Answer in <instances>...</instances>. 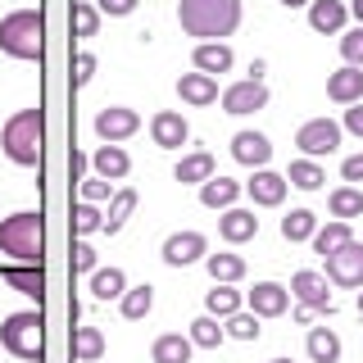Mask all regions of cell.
Wrapping results in <instances>:
<instances>
[{
    "label": "cell",
    "mask_w": 363,
    "mask_h": 363,
    "mask_svg": "<svg viewBox=\"0 0 363 363\" xmlns=\"http://www.w3.org/2000/svg\"><path fill=\"white\" fill-rule=\"evenodd\" d=\"M150 141L159 145V150H182V145L191 141L186 118H182L177 109H159L155 118H150Z\"/></svg>",
    "instance_id": "13"
},
{
    "label": "cell",
    "mask_w": 363,
    "mask_h": 363,
    "mask_svg": "<svg viewBox=\"0 0 363 363\" xmlns=\"http://www.w3.org/2000/svg\"><path fill=\"white\" fill-rule=\"evenodd\" d=\"M136 132H141V113L128 109V105H105V109L96 113V136L105 145H123Z\"/></svg>",
    "instance_id": "9"
},
{
    "label": "cell",
    "mask_w": 363,
    "mask_h": 363,
    "mask_svg": "<svg viewBox=\"0 0 363 363\" xmlns=\"http://www.w3.org/2000/svg\"><path fill=\"white\" fill-rule=\"evenodd\" d=\"M327 209H332V218L350 223V218H363V186H336L332 196H327Z\"/></svg>",
    "instance_id": "26"
},
{
    "label": "cell",
    "mask_w": 363,
    "mask_h": 363,
    "mask_svg": "<svg viewBox=\"0 0 363 363\" xmlns=\"http://www.w3.org/2000/svg\"><path fill=\"white\" fill-rule=\"evenodd\" d=\"M113 196V182H105V177H86L82 182V200L86 204H100V200H109Z\"/></svg>",
    "instance_id": "42"
},
{
    "label": "cell",
    "mask_w": 363,
    "mask_h": 363,
    "mask_svg": "<svg viewBox=\"0 0 363 363\" xmlns=\"http://www.w3.org/2000/svg\"><path fill=\"white\" fill-rule=\"evenodd\" d=\"M218 105H223V113H236V118H245V113H259V109H268V86L255 82V77H241V82L223 86Z\"/></svg>",
    "instance_id": "10"
},
{
    "label": "cell",
    "mask_w": 363,
    "mask_h": 363,
    "mask_svg": "<svg viewBox=\"0 0 363 363\" xmlns=\"http://www.w3.org/2000/svg\"><path fill=\"white\" fill-rule=\"evenodd\" d=\"M123 291H128V272L123 268H96L91 272V295L96 300H123Z\"/></svg>",
    "instance_id": "29"
},
{
    "label": "cell",
    "mask_w": 363,
    "mask_h": 363,
    "mask_svg": "<svg viewBox=\"0 0 363 363\" xmlns=\"http://www.w3.org/2000/svg\"><path fill=\"white\" fill-rule=\"evenodd\" d=\"M340 60L350 68H363V23L350 28V32H340Z\"/></svg>",
    "instance_id": "41"
},
{
    "label": "cell",
    "mask_w": 363,
    "mask_h": 363,
    "mask_svg": "<svg viewBox=\"0 0 363 363\" xmlns=\"http://www.w3.org/2000/svg\"><path fill=\"white\" fill-rule=\"evenodd\" d=\"M232 159H236V164H245V168H268L272 141H268L264 132H236L232 136Z\"/></svg>",
    "instance_id": "17"
},
{
    "label": "cell",
    "mask_w": 363,
    "mask_h": 363,
    "mask_svg": "<svg viewBox=\"0 0 363 363\" xmlns=\"http://www.w3.org/2000/svg\"><path fill=\"white\" fill-rule=\"evenodd\" d=\"M77 86H86L91 82V77H96V55H91V50H82V55H77Z\"/></svg>",
    "instance_id": "47"
},
{
    "label": "cell",
    "mask_w": 363,
    "mask_h": 363,
    "mask_svg": "<svg viewBox=\"0 0 363 363\" xmlns=\"http://www.w3.org/2000/svg\"><path fill=\"white\" fill-rule=\"evenodd\" d=\"M304 354L313 363H336L340 359V336L332 327H309V336H304Z\"/></svg>",
    "instance_id": "25"
},
{
    "label": "cell",
    "mask_w": 363,
    "mask_h": 363,
    "mask_svg": "<svg viewBox=\"0 0 363 363\" xmlns=\"http://www.w3.org/2000/svg\"><path fill=\"white\" fill-rule=\"evenodd\" d=\"M340 123L336 118H309L300 132H295V150H300L304 159H323V155H336L340 145Z\"/></svg>",
    "instance_id": "7"
},
{
    "label": "cell",
    "mask_w": 363,
    "mask_h": 363,
    "mask_svg": "<svg viewBox=\"0 0 363 363\" xmlns=\"http://www.w3.org/2000/svg\"><path fill=\"white\" fill-rule=\"evenodd\" d=\"M313 232H318V213L313 209H291L286 218H281V236H286L291 245L313 241Z\"/></svg>",
    "instance_id": "34"
},
{
    "label": "cell",
    "mask_w": 363,
    "mask_h": 363,
    "mask_svg": "<svg viewBox=\"0 0 363 363\" xmlns=\"http://www.w3.org/2000/svg\"><path fill=\"white\" fill-rule=\"evenodd\" d=\"M0 345L23 363H41V354H45V318H41V309L9 313L5 323H0Z\"/></svg>",
    "instance_id": "5"
},
{
    "label": "cell",
    "mask_w": 363,
    "mask_h": 363,
    "mask_svg": "<svg viewBox=\"0 0 363 363\" xmlns=\"http://www.w3.org/2000/svg\"><path fill=\"white\" fill-rule=\"evenodd\" d=\"M159 255H164L168 268L200 264V259L209 255V236H204V232H173V236L164 241V250H159Z\"/></svg>",
    "instance_id": "11"
},
{
    "label": "cell",
    "mask_w": 363,
    "mask_h": 363,
    "mask_svg": "<svg viewBox=\"0 0 363 363\" xmlns=\"http://www.w3.org/2000/svg\"><path fill=\"white\" fill-rule=\"evenodd\" d=\"M186 336H191V345H196V350H218L227 332H223V318L200 313L196 323H191V332H186Z\"/></svg>",
    "instance_id": "33"
},
{
    "label": "cell",
    "mask_w": 363,
    "mask_h": 363,
    "mask_svg": "<svg viewBox=\"0 0 363 363\" xmlns=\"http://www.w3.org/2000/svg\"><path fill=\"white\" fill-rule=\"evenodd\" d=\"M286 182L291 186H300V191H318L327 182V173H323V164H318V159H291V168H286Z\"/></svg>",
    "instance_id": "35"
},
{
    "label": "cell",
    "mask_w": 363,
    "mask_h": 363,
    "mask_svg": "<svg viewBox=\"0 0 363 363\" xmlns=\"http://www.w3.org/2000/svg\"><path fill=\"white\" fill-rule=\"evenodd\" d=\"M241 182H232V177H218L213 173L209 182H200V204L204 209H232L236 200H241Z\"/></svg>",
    "instance_id": "22"
},
{
    "label": "cell",
    "mask_w": 363,
    "mask_h": 363,
    "mask_svg": "<svg viewBox=\"0 0 363 363\" xmlns=\"http://www.w3.org/2000/svg\"><path fill=\"white\" fill-rule=\"evenodd\" d=\"M350 14H354V18L363 23V0H350Z\"/></svg>",
    "instance_id": "49"
},
{
    "label": "cell",
    "mask_w": 363,
    "mask_h": 363,
    "mask_svg": "<svg viewBox=\"0 0 363 363\" xmlns=\"http://www.w3.org/2000/svg\"><path fill=\"white\" fill-rule=\"evenodd\" d=\"M350 23V5L345 0H309V28L323 37H340Z\"/></svg>",
    "instance_id": "16"
},
{
    "label": "cell",
    "mask_w": 363,
    "mask_h": 363,
    "mask_svg": "<svg viewBox=\"0 0 363 363\" xmlns=\"http://www.w3.org/2000/svg\"><path fill=\"white\" fill-rule=\"evenodd\" d=\"M223 332L232 336V340H259L264 327H259V318L250 313V309H236L232 318H223Z\"/></svg>",
    "instance_id": "38"
},
{
    "label": "cell",
    "mask_w": 363,
    "mask_h": 363,
    "mask_svg": "<svg viewBox=\"0 0 363 363\" xmlns=\"http://www.w3.org/2000/svg\"><path fill=\"white\" fill-rule=\"evenodd\" d=\"M173 177L182 182V186H200V182H209V177H213V155H209V150L182 155L177 168H173Z\"/></svg>",
    "instance_id": "23"
},
{
    "label": "cell",
    "mask_w": 363,
    "mask_h": 363,
    "mask_svg": "<svg viewBox=\"0 0 363 363\" xmlns=\"http://www.w3.org/2000/svg\"><path fill=\"white\" fill-rule=\"evenodd\" d=\"M177 23L196 41H223L241 28V0H177Z\"/></svg>",
    "instance_id": "1"
},
{
    "label": "cell",
    "mask_w": 363,
    "mask_h": 363,
    "mask_svg": "<svg viewBox=\"0 0 363 363\" xmlns=\"http://www.w3.org/2000/svg\"><path fill=\"white\" fill-rule=\"evenodd\" d=\"M96 9H100V14H109V18H128L132 9H136V0H96Z\"/></svg>",
    "instance_id": "45"
},
{
    "label": "cell",
    "mask_w": 363,
    "mask_h": 363,
    "mask_svg": "<svg viewBox=\"0 0 363 363\" xmlns=\"http://www.w3.org/2000/svg\"><path fill=\"white\" fill-rule=\"evenodd\" d=\"M340 132H354L363 141V100L359 105H345V118H340Z\"/></svg>",
    "instance_id": "44"
},
{
    "label": "cell",
    "mask_w": 363,
    "mask_h": 363,
    "mask_svg": "<svg viewBox=\"0 0 363 363\" xmlns=\"http://www.w3.org/2000/svg\"><path fill=\"white\" fill-rule=\"evenodd\" d=\"M73 28H77V37H96L100 32V9L91 0H73Z\"/></svg>",
    "instance_id": "39"
},
{
    "label": "cell",
    "mask_w": 363,
    "mask_h": 363,
    "mask_svg": "<svg viewBox=\"0 0 363 363\" xmlns=\"http://www.w3.org/2000/svg\"><path fill=\"white\" fill-rule=\"evenodd\" d=\"M340 177H345L350 186H359V182H363V150H359V155H350L345 164H340Z\"/></svg>",
    "instance_id": "46"
},
{
    "label": "cell",
    "mask_w": 363,
    "mask_h": 363,
    "mask_svg": "<svg viewBox=\"0 0 363 363\" xmlns=\"http://www.w3.org/2000/svg\"><path fill=\"white\" fill-rule=\"evenodd\" d=\"M132 209H136V191L132 186H118V191H113V196H109V209H105V227H100V232H123V223H128L132 218Z\"/></svg>",
    "instance_id": "28"
},
{
    "label": "cell",
    "mask_w": 363,
    "mask_h": 363,
    "mask_svg": "<svg viewBox=\"0 0 363 363\" xmlns=\"http://www.w3.org/2000/svg\"><path fill=\"white\" fill-rule=\"evenodd\" d=\"M91 168H96V177H105V182H123L132 173V155L123 150V145H96Z\"/></svg>",
    "instance_id": "21"
},
{
    "label": "cell",
    "mask_w": 363,
    "mask_h": 363,
    "mask_svg": "<svg viewBox=\"0 0 363 363\" xmlns=\"http://www.w3.org/2000/svg\"><path fill=\"white\" fill-rule=\"evenodd\" d=\"M0 255H9L14 264L41 268V259H45V218H41V209H23V213L0 218Z\"/></svg>",
    "instance_id": "2"
},
{
    "label": "cell",
    "mask_w": 363,
    "mask_h": 363,
    "mask_svg": "<svg viewBox=\"0 0 363 363\" xmlns=\"http://www.w3.org/2000/svg\"><path fill=\"white\" fill-rule=\"evenodd\" d=\"M277 5H286V9H304L309 0H277Z\"/></svg>",
    "instance_id": "50"
},
{
    "label": "cell",
    "mask_w": 363,
    "mask_h": 363,
    "mask_svg": "<svg viewBox=\"0 0 363 363\" xmlns=\"http://www.w3.org/2000/svg\"><path fill=\"white\" fill-rule=\"evenodd\" d=\"M323 264H327L323 277L332 281V286H340V291H363V245L359 241H345L340 250H332Z\"/></svg>",
    "instance_id": "6"
},
{
    "label": "cell",
    "mask_w": 363,
    "mask_h": 363,
    "mask_svg": "<svg viewBox=\"0 0 363 363\" xmlns=\"http://www.w3.org/2000/svg\"><path fill=\"white\" fill-rule=\"evenodd\" d=\"M118 309H123V318H128V323H141V318L155 309V286H150V281L128 286V291H123V300H118Z\"/></svg>",
    "instance_id": "30"
},
{
    "label": "cell",
    "mask_w": 363,
    "mask_h": 363,
    "mask_svg": "<svg viewBox=\"0 0 363 363\" xmlns=\"http://www.w3.org/2000/svg\"><path fill=\"white\" fill-rule=\"evenodd\" d=\"M359 313H363V291H359Z\"/></svg>",
    "instance_id": "51"
},
{
    "label": "cell",
    "mask_w": 363,
    "mask_h": 363,
    "mask_svg": "<svg viewBox=\"0 0 363 363\" xmlns=\"http://www.w3.org/2000/svg\"><path fill=\"white\" fill-rule=\"evenodd\" d=\"M191 64H196V73L218 77V73H227V68L236 64V55H232V45H227V41H196V55H191Z\"/></svg>",
    "instance_id": "20"
},
{
    "label": "cell",
    "mask_w": 363,
    "mask_h": 363,
    "mask_svg": "<svg viewBox=\"0 0 363 363\" xmlns=\"http://www.w3.org/2000/svg\"><path fill=\"white\" fill-rule=\"evenodd\" d=\"M327 100H336V105H359L363 100V68L340 64L336 73L327 77Z\"/></svg>",
    "instance_id": "19"
},
{
    "label": "cell",
    "mask_w": 363,
    "mask_h": 363,
    "mask_svg": "<svg viewBox=\"0 0 363 363\" xmlns=\"http://www.w3.org/2000/svg\"><path fill=\"white\" fill-rule=\"evenodd\" d=\"M73 264H77V272H96V268H100V255H96V245L77 241V250H73Z\"/></svg>",
    "instance_id": "43"
},
{
    "label": "cell",
    "mask_w": 363,
    "mask_h": 363,
    "mask_svg": "<svg viewBox=\"0 0 363 363\" xmlns=\"http://www.w3.org/2000/svg\"><path fill=\"white\" fill-rule=\"evenodd\" d=\"M204 268H209V277L213 281H227V286H236V281L245 277V259L241 255H204Z\"/></svg>",
    "instance_id": "31"
},
{
    "label": "cell",
    "mask_w": 363,
    "mask_h": 363,
    "mask_svg": "<svg viewBox=\"0 0 363 363\" xmlns=\"http://www.w3.org/2000/svg\"><path fill=\"white\" fill-rule=\"evenodd\" d=\"M191 336H182V332H164V336H155V345H150V359L155 363H191Z\"/></svg>",
    "instance_id": "24"
},
{
    "label": "cell",
    "mask_w": 363,
    "mask_h": 363,
    "mask_svg": "<svg viewBox=\"0 0 363 363\" xmlns=\"http://www.w3.org/2000/svg\"><path fill=\"white\" fill-rule=\"evenodd\" d=\"M327 286H332V281H327L323 277V272H313V268H300V272H295V277H291V300L295 304H304V309H313V313H332L336 309V300H332V291H327Z\"/></svg>",
    "instance_id": "8"
},
{
    "label": "cell",
    "mask_w": 363,
    "mask_h": 363,
    "mask_svg": "<svg viewBox=\"0 0 363 363\" xmlns=\"http://www.w3.org/2000/svg\"><path fill=\"white\" fill-rule=\"evenodd\" d=\"M5 281H9L14 291L32 295V300H41V295H45V277H41V268H28V264H18V268H5Z\"/></svg>",
    "instance_id": "37"
},
{
    "label": "cell",
    "mask_w": 363,
    "mask_h": 363,
    "mask_svg": "<svg viewBox=\"0 0 363 363\" xmlns=\"http://www.w3.org/2000/svg\"><path fill=\"white\" fill-rule=\"evenodd\" d=\"M245 304H250L255 318H281L291 309V291L281 286V281H255V291L245 295Z\"/></svg>",
    "instance_id": "14"
},
{
    "label": "cell",
    "mask_w": 363,
    "mask_h": 363,
    "mask_svg": "<svg viewBox=\"0 0 363 363\" xmlns=\"http://www.w3.org/2000/svg\"><path fill=\"white\" fill-rule=\"evenodd\" d=\"M286 191H291L286 173H272V168H255V177L245 182V196L255 200L259 209H277V204L286 200Z\"/></svg>",
    "instance_id": "12"
},
{
    "label": "cell",
    "mask_w": 363,
    "mask_h": 363,
    "mask_svg": "<svg viewBox=\"0 0 363 363\" xmlns=\"http://www.w3.org/2000/svg\"><path fill=\"white\" fill-rule=\"evenodd\" d=\"M345 241H354V232H350V223H340V218H332L327 227H318L313 232V255H332V250H340Z\"/></svg>",
    "instance_id": "36"
},
{
    "label": "cell",
    "mask_w": 363,
    "mask_h": 363,
    "mask_svg": "<svg viewBox=\"0 0 363 363\" xmlns=\"http://www.w3.org/2000/svg\"><path fill=\"white\" fill-rule=\"evenodd\" d=\"M218 236L227 245H245V241H255L259 236V218H255V209H223V218H218Z\"/></svg>",
    "instance_id": "18"
},
{
    "label": "cell",
    "mask_w": 363,
    "mask_h": 363,
    "mask_svg": "<svg viewBox=\"0 0 363 363\" xmlns=\"http://www.w3.org/2000/svg\"><path fill=\"white\" fill-rule=\"evenodd\" d=\"M177 96H182V105H191V109H209V105H218V77H209V73H182L177 77Z\"/></svg>",
    "instance_id": "15"
},
{
    "label": "cell",
    "mask_w": 363,
    "mask_h": 363,
    "mask_svg": "<svg viewBox=\"0 0 363 363\" xmlns=\"http://www.w3.org/2000/svg\"><path fill=\"white\" fill-rule=\"evenodd\" d=\"M100 227H105V213H100L96 209V204H77V209H73V232L77 236H91V232H100Z\"/></svg>",
    "instance_id": "40"
},
{
    "label": "cell",
    "mask_w": 363,
    "mask_h": 363,
    "mask_svg": "<svg viewBox=\"0 0 363 363\" xmlns=\"http://www.w3.org/2000/svg\"><path fill=\"white\" fill-rule=\"evenodd\" d=\"M0 50L9 60H37L45 55V14L41 9H14L0 18Z\"/></svg>",
    "instance_id": "4"
},
{
    "label": "cell",
    "mask_w": 363,
    "mask_h": 363,
    "mask_svg": "<svg viewBox=\"0 0 363 363\" xmlns=\"http://www.w3.org/2000/svg\"><path fill=\"white\" fill-rule=\"evenodd\" d=\"M264 73H268V64H264V60H255V64H250V77H255V82H264Z\"/></svg>",
    "instance_id": "48"
},
{
    "label": "cell",
    "mask_w": 363,
    "mask_h": 363,
    "mask_svg": "<svg viewBox=\"0 0 363 363\" xmlns=\"http://www.w3.org/2000/svg\"><path fill=\"white\" fill-rule=\"evenodd\" d=\"M73 359L77 363L105 359V332H100V327H77L73 332Z\"/></svg>",
    "instance_id": "32"
},
{
    "label": "cell",
    "mask_w": 363,
    "mask_h": 363,
    "mask_svg": "<svg viewBox=\"0 0 363 363\" xmlns=\"http://www.w3.org/2000/svg\"><path fill=\"white\" fill-rule=\"evenodd\" d=\"M268 363H291V359H268Z\"/></svg>",
    "instance_id": "52"
},
{
    "label": "cell",
    "mask_w": 363,
    "mask_h": 363,
    "mask_svg": "<svg viewBox=\"0 0 363 363\" xmlns=\"http://www.w3.org/2000/svg\"><path fill=\"white\" fill-rule=\"evenodd\" d=\"M236 309H245V295L232 291L227 281H213V291H204V313L213 318H232Z\"/></svg>",
    "instance_id": "27"
},
{
    "label": "cell",
    "mask_w": 363,
    "mask_h": 363,
    "mask_svg": "<svg viewBox=\"0 0 363 363\" xmlns=\"http://www.w3.org/2000/svg\"><path fill=\"white\" fill-rule=\"evenodd\" d=\"M0 150L9 155V164L37 168L45 155V113L41 109H18L0 132Z\"/></svg>",
    "instance_id": "3"
}]
</instances>
